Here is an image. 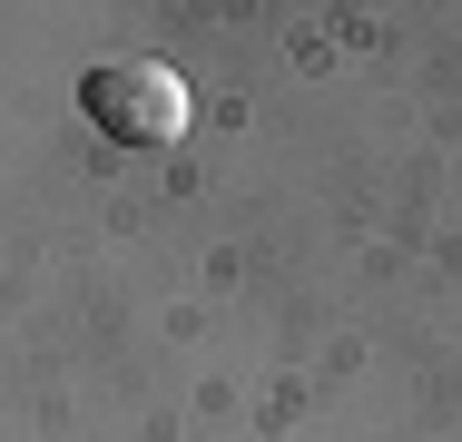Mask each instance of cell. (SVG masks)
Masks as SVG:
<instances>
[{"mask_svg":"<svg viewBox=\"0 0 462 442\" xmlns=\"http://www.w3.org/2000/svg\"><path fill=\"white\" fill-rule=\"evenodd\" d=\"M79 108H89L98 138H118V148H168L187 138V79L168 60H108L79 79Z\"/></svg>","mask_w":462,"mask_h":442,"instance_id":"cell-1","label":"cell"}]
</instances>
